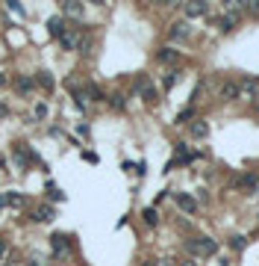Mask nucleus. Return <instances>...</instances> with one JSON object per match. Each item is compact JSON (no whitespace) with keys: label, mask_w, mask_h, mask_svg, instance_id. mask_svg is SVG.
I'll return each mask as SVG.
<instances>
[{"label":"nucleus","mask_w":259,"mask_h":266,"mask_svg":"<svg viewBox=\"0 0 259 266\" xmlns=\"http://www.w3.org/2000/svg\"><path fill=\"white\" fill-rule=\"evenodd\" d=\"M50 245H53L56 254H62V249H68V237H65V234H53V237H50Z\"/></svg>","instance_id":"nucleus-15"},{"label":"nucleus","mask_w":259,"mask_h":266,"mask_svg":"<svg viewBox=\"0 0 259 266\" xmlns=\"http://www.w3.org/2000/svg\"><path fill=\"white\" fill-rule=\"evenodd\" d=\"M6 116H9V107H6V104H0V119H6Z\"/></svg>","instance_id":"nucleus-29"},{"label":"nucleus","mask_w":259,"mask_h":266,"mask_svg":"<svg viewBox=\"0 0 259 266\" xmlns=\"http://www.w3.org/2000/svg\"><path fill=\"white\" fill-rule=\"evenodd\" d=\"M156 60H159V62H168V65H171V62L180 60V53H177L174 48H162L159 53H156Z\"/></svg>","instance_id":"nucleus-13"},{"label":"nucleus","mask_w":259,"mask_h":266,"mask_svg":"<svg viewBox=\"0 0 259 266\" xmlns=\"http://www.w3.org/2000/svg\"><path fill=\"white\" fill-rule=\"evenodd\" d=\"M259 89V80H253V77H242L239 80V92H242V98H253Z\"/></svg>","instance_id":"nucleus-6"},{"label":"nucleus","mask_w":259,"mask_h":266,"mask_svg":"<svg viewBox=\"0 0 259 266\" xmlns=\"http://www.w3.org/2000/svg\"><path fill=\"white\" fill-rule=\"evenodd\" d=\"M206 133H209V124H206V121H195V124H191V136H195V139H203Z\"/></svg>","instance_id":"nucleus-18"},{"label":"nucleus","mask_w":259,"mask_h":266,"mask_svg":"<svg viewBox=\"0 0 259 266\" xmlns=\"http://www.w3.org/2000/svg\"><path fill=\"white\" fill-rule=\"evenodd\" d=\"M183 266H198V263H183Z\"/></svg>","instance_id":"nucleus-32"},{"label":"nucleus","mask_w":259,"mask_h":266,"mask_svg":"<svg viewBox=\"0 0 259 266\" xmlns=\"http://www.w3.org/2000/svg\"><path fill=\"white\" fill-rule=\"evenodd\" d=\"M206 9H209V6H206L203 0H195V3H186V15H188V18H200V15H206Z\"/></svg>","instance_id":"nucleus-10"},{"label":"nucleus","mask_w":259,"mask_h":266,"mask_svg":"<svg viewBox=\"0 0 259 266\" xmlns=\"http://www.w3.org/2000/svg\"><path fill=\"white\" fill-rule=\"evenodd\" d=\"M188 33H191V27H188L186 21H177V24H171V30H168V36L177 39V42H180V39H188Z\"/></svg>","instance_id":"nucleus-8"},{"label":"nucleus","mask_w":259,"mask_h":266,"mask_svg":"<svg viewBox=\"0 0 259 266\" xmlns=\"http://www.w3.org/2000/svg\"><path fill=\"white\" fill-rule=\"evenodd\" d=\"M33 116H35V119H45V116H47V104H35Z\"/></svg>","instance_id":"nucleus-23"},{"label":"nucleus","mask_w":259,"mask_h":266,"mask_svg":"<svg viewBox=\"0 0 259 266\" xmlns=\"http://www.w3.org/2000/svg\"><path fill=\"white\" fill-rule=\"evenodd\" d=\"M235 98H242V92H239V80L224 83L221 86V101H235Z\"/></svg>","instance_id":"nucleus-7"},{"label":"nucleus","mask_w":259,"mask_h":266,"mask_svg":"<svg viewBox=\"0 0 259 266\" xmlns=\"http://www.w3.org/2000/svg\"><path fill=\"white\" fill-rule=\"evenodd\" d=\"M62 12L71 15V18H80V15H82V3H80V0H65V3H62Z\"/></svg>","instance_id":"nucleus-12"},{"label":"nucleus","mask_w":259,"mask_h":266,"mask_svg":"<svg viewBox=\"0 0 259 266\" xmlns=\"http://www.w3.org/2000/svg\"><path fill=\"white\" fill-rule=\"evenodd\" d=\"M35 222H53V207H38L33 213Z\"/></svg>","instance_id":"nucleus-16"},{"label":"nucleus","mask_w":259,"mask_h":266,"mask_svg":"<svg viewBox=\"0 0 259 266\" xmlns=\"http://www.w3.org/2000/svg\"><path fill=\"white\" fill-rule=\"evenodd\" d=\"M235 27H239V12H235V9H230V12H224L221 18H218V30H221V33H233Z\"/></svg>","instance_id":"nucleus-3"},{"label":"nucleus","mask_w":259,"mask_h":266,"mask_svg":"<svg viewBox=\"0 0 259 266\" xmlns=\"http://www.w3.org/2000/svg\"><path fill=\"white\" fill-rule=\"evenodd\" d=\"M112 107L124 109V95H112Z\"/></svg>","instance_id":"nucleus-26"},{"label":"nucleus","mask_w":259,"mask_h":266,"mask_svg":"<svg viewBox=\"0 0 259 266\" xmlns=\"http://www.w3.org/2000/svg\"><path fill=\"white\" fill-rule=\"evenodd\" d=\"M186 249H188L191 254H198V257H209V254L218 252L215 240H209V237H195V240L186 242Z\"/></svg>","instance_id":"nucleus-1"},{"label":"nucleus","mask_w":259,"mask_h":266,"mask_svg":"<svg viewBox=\"0 0 259 266\" xmlns=\"http://www.w3.org/2000/svg\"><path fill=\"white\" fill-rule=\"evenodd\" d=\"M3 254H6V242L0 240V257H3Z\"/></svg>","instance_id":"nucleus-30"},{"label":"nucleus","mask_w":259,"mask_h":266,"mask_svg":"<svg viewBox=\"0 0 259 266\" xmlns=\"http://www.w3.org/2000/svg\"><path fill=\"white\" fill-rule=\"evenodd\" d=\"M12 157H15V163H18V169H24L30 160H33V163H38V157H35V154L27 145H24V142H18V145L12 148Z\"/></svg>","instance_id":"nucleus-2"},{"label":"nucleus","mask_w":259,"mask_h":266,"mask_svg":"<svg viewBox=\"0 0 259 266\" xmlns=\"http://www.w3.org/2000/svg\"><path fill=\"white\" fill-rule=\"evenodd\" d=\"M230 249H235V252L247 249V237H245V234H235L233 240H230Z\"/></svg>","instance_id":"nucleus-19"},{"label":"nucleus","mask_w":259,"mask_h":266,"mask_svg":"<svg viewBox=\"0 0 259 266\" xmlns=\"http://www.w3.org/2000/svg\"><path fill=\"white\" fill-rule=\"evenodd\" d=\"M15 89L27 95V92H33V89H35V80H33V77H18V83H15Z\"/></svg>","instance_id":"nucleus-17"},{"label":"nucleus","mask_w":259,"mask_h":266,"mask_svg":"<svg viewBox=\"0 0 259 266\" xmlns=\"http://www.w3.org/2000/svg\"><path fill=\"white\" fill-rule=\"evenodd\" d=\"M35 83L50 92V89H53V74H50V71H38V74H35Z\"/></svg>","instance_id":"nucleus-14"},{"label":"nucleus","mask_w":259,"mask_h":266,"mask_svg":"<svg viewBox=\"0 0 259 266\" xmlns=\"http://www.w3.org/2000/svg\"><path fill=\"white\" fill-rule=\"evenodd\" d=\"M242 183H245V186H253V183H256V178H250V175H245V178H242Z\"/></svg>","instance_id":"nucleus-28"},{"label":"nucleus","mask_w":259,"mask_h":266,"mask_svg":"<svg viewBox=\"0 0 259 266\" xmlns=\"http://www.w3.org/2000/svg\"><path fill=\"white\" fill-rule=\"evenodd\" d=\"M144 266H159V263H144Z\"/></svg>","instance_id":"nucleus-33"},{"label":"nucleus","mask_w":259,"mask_h":266,"mask_svg":"<svg viewBox=\"0 0 259 266\" xmlns=\"http://www.w3.org/2000/svg\"><path fill=\"white\" fill-rule=\"evenodd\" d=\"M47 30H50V36L62 39V36H65V30H68V27H65V21H62V18H59V15H53V18H50V21H47Z\"/></svg>","instance_id":"nucleus-9"},{"label":"nucleus","mask_w":259,"mask_h":266,"mask_svg":"<svg viewBox=\"0 0 259 266\" xmlns=\"http://www.w3.org/2000/svg\"><path fill=\"white\" fill-rule=\"evenodd\" d=\"M174 83H177V71H168V74H165V80H162V86H165V89H171Z\"/></svg>","instance_id":"nucleus-22"},{"label":"nucleus","mask_w":259,"mask_h":266,"mask_svg":"<svg viewBox=\"0 0 259 266\" xmlns=\"http://www.w3.org/2000/svg\"><path fill=\"white\" fill-rule=\"evenodd\" d=\"M3 83H6V74L0 71V86H3Z\"/></svg>","instance_id":"nucleus-31"},{"label":"nucleus","mask_w":259,"mask_h":266,"mask_svg":"<svg viewBox=\"0 0 259 266\" xmlns=\"http://www.w3.org/2000/svg\"><path fill=\"white\" fill-rule=\"evenodd\" d=\"M191 112H195V109H191V107H186L183 112H180V116H177V121H186V119H191Z\"/></svg>","instance_id":"nucleus-25"},{"label":"nucleus","mask_w":259,"mask_h":266,"mask_svg":"<svg viewBox=\"0 0 259 266\" xmlns=\"http://www.w3.org/2000/svg\"><path fill=\"white\" fill-rule=\"evenodd\" d=\"M144 222H147V225H156V222H159V216H156V210H153V207L144 210Z\"/></svg>","instance_id":"nucleus-21"},{"label":"nucleus","mask_w":259,"mask_h":266,"mask_svg":"<svg viewBox=\"0 0 259 266\" xmlns=\"http://www.w3.org/2000/svg\"><path fill=\"white\" fill-rule=\"evenodd\" d=\"M136 89L144 95V101H153V98H156V92H153V86H150L147 77H139V80H136Z\"/></svg>","instance_id":"nucleus-11"},{"label":"nucleus","mask_w":259,"mask_h":266,"mask_svg":"<svg viewBox=\"0 0 259 266\" xmlns=\"http://www.w3.org/2000/svg\"><path fill=\"white\" fill-rule=\"evenodd\" d=\"M174 201H177V207L186 210V213H195V210H198V201H195L188 193H174Z\"/></svg>","instance_id":"nucleus-4"},{"label":"nucleus","mask_w":259,"mask_h":266,"mask_svg":"<svg viewBox=\"0 0 259 266\" xmlns=\"http://www.w3.org/2000/svg\"><path fill=\"white\" fill-rule=\"evenodd\" d=\"M6 204H12V207H18V204H21V195H15V193H9V195H6Z\"/></svg>","instance_id":"nucleus-24"},{"label":"nucleus","mask_w":259,"mask_h":266,"mask_svg":"<svg viewBox=\"0 0 259 266\" xmlns=\"http://www.w3.org/2000/svg\"><path fill=\"white\" fill-rule=\"evenodd\" d=\"M59 45H62L65 50H74V48H80V45H82V39H80L77 30H65V36L59 39Z\"/></svg>","instance_id":"nucleus-5"},{"label":"nucleus","mask_w":259,"mask_h":266,"mask_svg":"<svg viewBox=\"0 0 259 266\" xmlns=\"http://www.w3.org/2000/svg\"><path fill=\"white\" fill-rule=\"evenodd\" d=\"M85 92H89V95H92V101H103V92H100V89H97V86H85Z\"/></svg>","instance_id":"nucleus-20"},{"label":"nucleus","mask_w":259,"mask_h":266,"mask_svg":"<svg viewBox=\"0 0 259 266\" xmlns=\"http://www.w3.org/2000/svg\"><path fill=\"white\" fill-rule=\"evenodd\" d=\"M9 9H12V12H18V15H24V9H21V3H18V0H9Z\"/></svg>","instance_id":"nucleus-27"}]
</instances>
